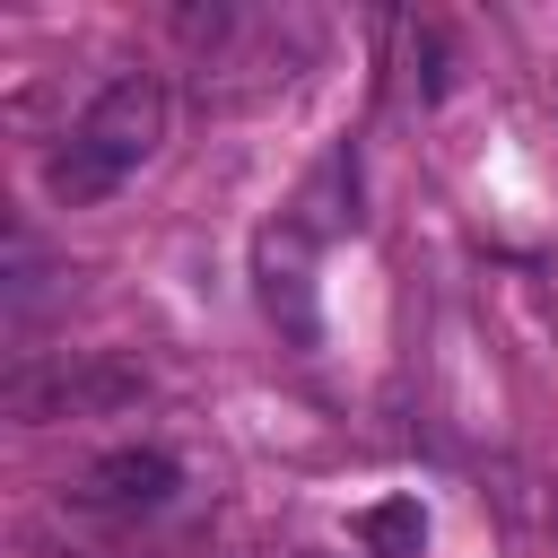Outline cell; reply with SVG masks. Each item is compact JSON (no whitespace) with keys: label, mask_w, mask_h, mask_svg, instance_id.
<instances>
[{"label":"cell","mask_w":558,"mask_h":558,"mask_svg":"<svg viewBox=\"0 0 558 558\" xmlns=\"http://www.w3.org/2000/svg\"><path fill=\"white\" fill-rule=\"evenodd\" d=\"M166 113H174V105H166V78H157V70H122V78H105V87L87 96V113L70 122V140L52 148V166H44L52 201L87 209V201H105L113 183H131V174L157 157Z\"/></svg>","instance_id":"1"},{"label":"cell","mask_w":558,"mask_h":558,"mask_svg":"<svg viewBox=\"0 0 558 558\" xmlns=\"http://www.w3.org/2000/svg\"><path fill=\"white\" fill-rule=\"evenodd\" d=\"M148 375L122 366V357H52V366H17L9 375V418L17 427H52V418H96V410H122L140 401Z\"/></svg>","instance_id":"3"},{"label":"cell","mask_w":558,"mask_h":558,"mask_svg":"<svg viewBox=\"0 0 558 558\" xmlns=\"http://www.w3.org/2000/svg\"><path fill=\"white\" fill-rule=\"evenodd\" d=\"M253 279H262V314L296 340V349H314V227L305 218H279L262 244H253Z\"/></svg>","instance_id":"4"},{"label":"cell","mask_w":558,"mask_h":558,"mask_svg":"<svg viewBox=\"0 0 558 558\" xmlns=\"http://www.w3.org/2000/svg\"><path fill=\"white\" fill-rule=\"evenodd\" d=\"M70 497L96 506V514H148V506L174 497V453H157V445H113V453H96V462L78 471Z\"/></svg>","instance_id":"5"},{"label":"cell","mask_w":558,"mask_h":558,"mask_svg":"<svg viewBox=\"0 0 558 558\" xmlns=\"http://www.w3.org/2000/svg\"><path fill=\"white\" fill-rule=\"evenodd\" d=\"M305 52H314V26L305 17H270V9H244L235 17V35L201 61V105H253V96H270V87H288L296 70H305Z\"/></svg>","instance_id":"2"},{"label":"cell","mask_w":558,"mask_h":558,"mask_svg":"<svg viewBox=\"0 0 558 558\" xmlns=\"http://www.w3.org/2000/svg\"><path fill=\"white\" fill-rule=\"evenodd\" d=\"M357 541H366V558H418V541H427V514H418V497L366 506V514H357Z\"/></svg>","instance_id":"6"}]
</instances>
